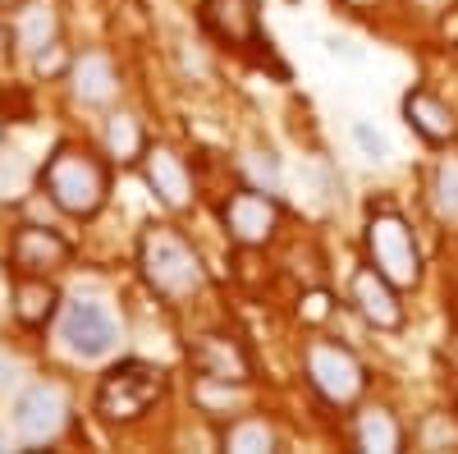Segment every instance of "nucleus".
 Masks as SVG:
<instances>
[{
  "mask_svg": "<svg viewBox=\"0 0 458 454\" xmlns=\"http://www.w3.org/2000/svg\"><path fill=\"white\" fill-rule=\"evenodd\" d=\"M302 303H308V308H302V313H308L312 321H321V317L330 313V298H326V294H308V298H302Z\"/></svg>",
  "mask_w": 458,
  "mask_h": 454,
  "instance_id": "a878e982",
  "label": "nucleus"
},
{
  "mask_svg": "<svg viewBox=\"0 0 458 454\" xmlns=\"http://www.w3.org/2000/svg\"><path fill=\"white\" fill-rule=\"evenodd\" d=\"M427 202H431L440 225H458V151H445V157L431 166Z\"/></svg>",
  "mask_w": 458,
  "mask_h": 454,
  "instance_id": "aec40b11",
  "label": "nucleus"
},
{
  "mask_svg": "<svg viewBox=\"0 0 458 454\" xmlns=\"http://www.w3.org/2000/svg\"><path fill=\"white\" fill-rule=\"evenodd\" d=\"M280 220H284L280 198L276 193H261V188H252V184L234 188V193L220 202V225H225V235L234 239L239 248H266V244H276Z\"/></svg>",
  "mask_w": 458,
  "mask_h": 454,
  "instance_id": "0eeeda50",
  "label": "nucleus"
},
{
  "mask_svg": "<svg viewBox=\"0 0 458 454\" xmlns=\"http://www.w3.org/2000/svg\"><path fill=\"white\" fill-rule=\"evenodd\" d=\"M353 445L367 454H399L403 450V423L386 404H367L353 413Z\"/></svg>",
  "mask_w": 458,
  "mask_h": 454,
  "instance_id": "f3484780",
  "label": "nucleus"
},
{
  "mask_svg": "<svg viewBox=\"0 0 458 454\" xmlns=\"http://www.w3.org/2000/svg\"><path fill=\"white\" fill-rule=\"evenodd\" d=\"M142 151H147V133L138 124V116H129V110H110L106 116V157L110 161H142Z\"/></svg>",
  "mask_w": 458,
  "mask_h": 454,
  "instance_id": "412c9836",
  "label": "nucleus"
},
{
  "mask_svg": "<svg viewBox=\"0 0 458 454\" xmlns=\"http://www.w3.org/2000/svg\"><path fill=\"white\" fill-rule=\"evenodd\" d=\"M0 450H10V436L5 432H0Z\"/></svg>",
  "mask_w": 458,
  "mask_h": 454,
  "instance_id": "c85d7f7f",
  "label": "nucleus"
},
{
  "mask_svg": "<svg viewBox=\"0 0 458 454\" xmlns=\"http://www.w3.org/2000/svg\"><path fill=\"white\" fill-rule=\"evenodd\" d=\"M138 271H142L147 289L165 303H183V298L207 289L202 253L188 244L174 225H147L138 235Z\"/></svg>",
  "mask_w": 458,
  "mask_h": 454,
  "instance_id": "f03ea898",
  "label": "nucleus"
},
{
  "mask_svg": "<svg viewBox=\"0 0 458 454\" xmlns=\"http://www.w3.org/2000/svg\"><path fill=\"white\" fill-rule=\"evenodd\" d=\"M239 175H243V184L261 188V193H276V198H280V188H284L280 157H276L271 147H261V142H252V147L239 151Z\"/></svg>",
  "mask_w": 458,
  "mask_h": 454,
  "instance_id": "4be33fe9",
  "label": "nucleus"
},
{
  "mask_svg": "<svg viewBox=\"0 0 458 454\" xmlns=\"http://www.w3.org/2000/svg\"><path fill=\"white\" fill-rule=\"evenodd\" d=\"M193 399H198L202 413H211V418H229V413H239L248 404V386H239V381H207V376H198Z\"/></svg>",
  "mask_w": 458,
  "mask_h": 454,
  "instance_id": "5701e85b",
  "label": "nucleus"
},
{
  "mask_svg": "<svg viewBox=\"0 0 458 454\" xmlns=\"http://www.w3.org/2000/svg\"><path fill=\"white\" fill-rule=\"evenodd\" d=\"M69 427V395L55 381H32L14 399V432L23 445H51Z\"/></svg>",
  "mask_w": 458,
  "mask_h": 454,
  "instance_id": "1a4fd4ad",
  "label": "nucleus"
},
{
  "mask_svg": "<svg viewBox=\"0 0 458 454\" xmlns=\"http://www.w3.org/2000/svg\"><path fill=\"white\" fill-rule=\"evenodd\" d=\"M142 179H147V188L157 193V202L161 207H170V211H188L193 207V170L183 166V157L179 151H170V147H147L142 151Z\"/></svg>",
  "mask_w": 458,
  "mask_h": 454,
  "instance_id": "ddd939ff",
  "label": "nucleus"
},
{
  "mask_svg": "<svg viewBox=\"0 0 458 454\" xmlns=\"http://www.w3.org/2000/svg\"><path fill=\"white\" fill-rule=\"evenodd\" d=\"M55 335L73 358L97 363L110 358L114 345H120V317L110 313L106 298H69L55 317Z\"/></svg>",
  "mask_w": 458,
  "mask_h": 454,
  "instance_id": "423d86ee",
  "label": "nucleus"
},
{
  "mask_svg": "<svg viewBox=\"0 0 458 454\" xmlns=\"http://www.w3.org/2000/svg\"><path fill=\"white\" fill-rule=\"evenodd\" d=\"M412 5H417V10H427V14H445L454 0H412Z\"/></svg>",
  "mask_w": 458,
  "mask_h": 454,
  "instance_id": "bb28decb",
  "label": "nucleus"
},
{
  "mask_svg": "<svg viewBox=\"0 0 458 454\" xmlns=\"http://www.w3.org/2000/svg\"><path fill=\"white\" fill-rule=\"evenodd\" d=\"M170 390V372L161 363H147V358H120L101 381H97V395H92V408L97 418L110 423V427H129V423H142L151 404H161Z\"/></svg>",
  "mask_w": 458,
  "mask_h": 454,
  "instance_id": "7ed1b4c3",
  "label": "nucleus"
},
{
  "mask_svg": "<svg viewBox=\"0 0 458 454\" xmlns=\"http://www.w3.org/2000/svg\"><path fill=\"white\" fill-rule=\"evenodd\" d=\"M403 120H408V129L417 138L431 142V147H445V142L458 138V110L440 92H431V88L403 92Z\"/></svg>",
  "mask_w": 458,
  "mask_h": 454,
  "instance_id": "2eb2a0df",
  "label": "nucleus"
},
{
  "mask_svg": "<svg viewBox=\"0 0 458 454\" xmlns=\"http://www.w3.org/2000/svg\"><path fill=\"white\" fill-rule=\"evenodd\" d=\"M362 248H367V261L394 280L399 289H417L422 285V244H417V230L412 220L394 207H376L362 225Z\"/></svg>",
  "mask_w": 458,
  "mask_h": 454,
  "instance_id": "20e7f679",
  "label": "nucleus"
},
{
  "mask_svg": "<svg viewBox=\"0 0 458 454\" xmlns=\"http://www.w3.org/2000/svg\"><path fill=\"white\" fill-rule=\"evenodd\" d=\"M220 450H234V454H271L280 450V432L266 423V418H229L220 432Z\"/></svg>",
  "mask_w": 458,
  "mask_h": 454,
  "instance_id": "6ab92c4d",
  "label": "nucleus"
},
{
  "mask_svg": "<svg viewBox=\"0 0 458 454\" xmlns=\"http://www.w3.org/2000/svg\"><path fill=\"white\" fill-rule=\"evenodd\" d=\"M64 83L79 106H110L120 97V69H114V60L106 51H83L69 60Z\"/></svg>",
  "mask_w": 458,
  "mask_h": 454,
  "instance_id": "4468645a",
  "label": "nucleus"
},
{
  "mask_svg": "<svg viewBox=\"0 0 458 454\" xmlns=\"http://www.w3.org/2000/svg\"><path fill=\"white\" fill-rule=\"evenodd\" d=\"M302 372H308L312 390L335 404V408H353L367 390V367L349 345H335V339H312L302 349Z\"/></svg>",
  "mask_w": 458,
  "mask_h": 454,
  "instance_id": "39448f33",
  "label": "nucleus"
},
{
  "mask_svg": "<svg viewBox=\"0 0 458 454\" xmlns=\"http://www.w3.org/2000/svg\"><path fill=\"white\" fill-rule=\"evenodd\" d=\"M10 42H14V28H5V23H0V64L10 60Z\"/></svg>",
  "mask_w": 458,
  "mask_h": 454,
  "instance_id": "cd10ccee",
  "label": "nucleus"
},
{
  "mask_svg": "<svg viewBox=\"0 0 458 454\" xmlns=\"http://www.w3.org/2000/svg\"><path fill=\"white\" fill-rule=\"evenodd\" d=\"M188 367H193V376H207V381H239V386H252V376H257V358L248 349V339H239L234 330L193 335Z\"/></svg>",
  "mask_w": 458,
  "mask_h": 454,
  "instance_id": "6e6552de",
  "label": "nucleus"
},
{
  "mask_svg": "<svg viewBox=\"0 0 458 454\" xmlns=\"http://www.w3.org/2000/svg\"><path fill=\"white\" fill-rule=\"evenodd\" d=\"M417 450H458V418L449 413H427L422 427L412 432Z\"/></svg>",
  "mask_w": 458,
  "mask_h": 454,
  "instance_id": "b1692460",
  "label": "nucleus"
},
{
  "mask_svg": "<svg viewBox=\"0 0 458 454\" xmlns=\"http://www.w3.org/2000/svg\"><path fill=\"white\" fill-rule=\"evenodd\" d=\"M10 313L28 330H47L60 317V289L51 285V276H14Z\"/></svg>",
  "mask_w": 458,
  "mask_h": 454,
  "instance_id": "dca6fc26",
  "label": "nucleus"
},
{
  "mask_svg": "<svg viewBox=\"0 0 458 454\" xmlns=\"http://www.w3.org/2000/svg\"><path fill=\"white\" fill-rule=\"evenodd\" d=\"M42 188L55 202V211L73 220H92L110 202V161L83 142H55V151L42 166Z\"/></svg>",
  "mask_w": 458,
  "mask_h": 454,
  "instance_id": "f257e3e1",
  "label": "nucleus"
},
{
  "mask_svg": "<svg viewBox=\"0 0 458 454\" xmlns=\"http://www.w3.org/2000/svg\"><path fill=\"white\" fill-rule=\"evenodd\" d=\"M73 244L51 225H19L10 235V271L14 276H55L69 267Z\"/></svg>",
  "mask_w": 458,
  "mask_h": 454,
  "instance_id": "9d476101",
  "label": "nucleus"
},
{
  "mask_svg": "<svg viewBox=\"0 0 458 454\" xmlns=\"http://www.w3.org/2000/svg\"><path fill=\"white\" fill-rule=\"evenodd\" d=\"M0 5H14V0H0Z\"/></svg>",
  "mask_w": 458,
  "mask_h": 454,
  "instance_id": "7c9ffc66",
  "label": "nucleus"
},
{
  "mask_svg": "<svg viewBox=\"0 0 458 454\" xmlns=\"http://www.w3.org/2000/svg\"><path fill=\"white\" fill-rule=\"evenodd\" d=\"M10 28H14V47L23 56H42L60 37V14H55V5H47V0H28V5H19Z\"/></svg>",
  "mask_w": 458,
  "mask_h": 454,
  "instance_id": "a211bd4d",
  "label": "nucleus"
},
{
  "mask_svg": "<svg viewBox=\"0 0 458 454\" xmlns=\"http://www.w3.org/2000/svg\"><path fill=\"white\" fill-rule=\"evenodd\" d=\"M399 285L394 280H386V276H380L376 267H371V261H367V267H358L353 271V285H349V298H353V308L362 313V321L367 326H376V330H399L403 326V303H399Z\"/></svg>",
  "mask_w": 458,
  "mask_h": 454,
  "instance_id": "f8f14e48",
  "label": "nucleus"
},
{
  "mask_svg": "<svg viewBox=\"0 0 458 454\" xmlns=\"http://www.w3.org/2000/svg\"><path fill=\"white\" fill-rule=\"evenodd\" d=\"M0 157H5V129H0Z\"/></svg>",
  "mask_w": 458,
  "mask_h": 454,
  "instance_id": "c756f323",
  "label": "nucleus"
},
{
  "mask_svg": "<svg viewBox=\"0 0 458 454\" xmlns=\"http://www.w3.org/2000/svg\"><path fill=\"white\" fill-rule=\"evenodd\" d=\"M353 142L362 147V157H367V161H386V157H390L386 133H376L367 120H353Z\"/></svg>",
  "mask_w": 458,
  "mask_h": 454,
  "instance_id": "393cba45",
  "label": "nucleus"
},
{
  "mask_svg": "<svg viewBox=\"0 0 458 454\" xmlns=\"http://www.w3.org/2000/svg\"><path fill=\"white\" fill-rule=\"evenodd\" d=\"M202 28L229 51H257L266 42L257 0H202Z\"/></svg>",
  "mask_w": 458,
  "mask_h": 454,
  "instance_id": "9b49d317",
  "label": "nucleus"
}]
</instances>
